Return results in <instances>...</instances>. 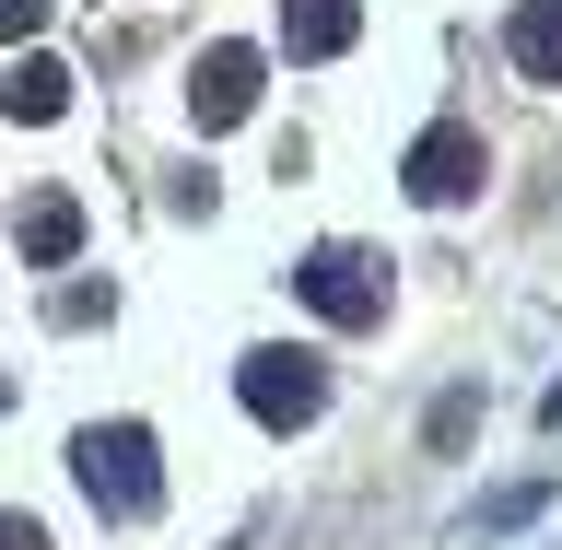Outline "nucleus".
<instances>
[{"label": "nucleus", "instance_id": "39448f33", "mask_svg": "<svg viewBox=\"0 0 562 550\" xmlns=\"http://www.w3.org/2000/svg\"><path fill=\"white\" fill-rule=\"evenodd\" d=\"M246 105H258V47H200V70H188V117H200V130H235Z\"/></svg>", "mask_w": 562, "mask_h": 550}, {"label": "nucleus", "instance_id": "1a4fd4ad", "mask_svg": "<svg viewBox=\"0 0 562 550\" xmlns=\"http://www.w3.org/2000/svg\"><path fill=\"white\" fill-rule=\"evenodd\" d=\"M0 105H12V117H59V105H70V70L59 59H24L12 82H0Z\"/></svg>", "mask_w": 562, "mask_h": 550}, {"label": "nucleus", "instance_id": "ddd939ff", "mask_svg": "<svg viewBox=\"0 0 562 550\" xmlns=\"http://www.w3.org/2000/svg\"><path fill=\"white\" fill-rule=\"evenodd\" d=\"M0 550H47V527H35V516H0Z\"/></svg>", "mask_w": 562, "mask_h": 550}, {"label": "nucleus", "instance_id": "f8f14e48", "mask_svg": "<svg viewBox=\"0 0 562 550\" xmlns=\"http://www.w3.org/2000/svg\"><path fill=\"white\" fill-rule=\"evenodd\" d=\"M47 24V0H0V47H12V35H35Z\"/></svg>", "mask_w": 562, "mask_h": 550}, {"label": "nucleus", "instance_id": "6e6552de", "mask_svg": "<svg viewBox=\"0 0 562 550\" xmlns=\"http://www.w3.org/2000/svg\"><path fill=\"white\" fill-rule=\"evenodd\" d=\"M504 47H516V70H527V82H562V0H527Z\"/></svg>", "mask_w": 562, "mask_h": 550}, {"label": "nucleus", "instance_id": "9d476101", "mask_svg": "<svg viewBox=\"0 0 562 550\" xmlns=\"http://www.w3.org/2000/svg\"><path fill=\"white\" fill-rule=\"evenodd\" d=\"M539 504H551V481H516V492H492V504H481V527H527Z\"/></svg>", "mask_w": 562, "mask_h": 550}, {"label": "nucleus", "instance_id": "9b49d317", "mask_svg": "<svg viewBox=\"0 0 562 550\" xmlns=\"http://www.w3.org/2000/svg\"><path fill=\"white\" fill-rule=\"evenodd\" d=\"M469 422H481V399L457 386V399H434V446H469Z\"/></svg>", "mask_w": 562, "mask_h": 550}, {"label": "nucleus", "instance_id": "7ed1b4c3", "mask_svg": "<svg viewBox=\"0 0 562 550\" xmlns=\"http://www.w3.org/2000/svg\"><path fill=\"white\" fill-rule=\"evenodd\" d=\"M411 200L422 211H457V200H481V176H492V153H481V130H469V117H446V130H422L411 141Z\"/></svg>", "mask_w": 562, "mask_h": 550}, {"label": "nucleus", "instance_id": "423d86ee", "mask_svg": "<svg viewBox=\"0 0 562 550\" xmlns=\"http://www.w3.org/2000/svg\"><path fill=\"white\" fill-rule=\"evenodd\" d=\"M363 35V0H281V47L293 59H340Z\"/></svg>", "mask_w": 562, "mask_h": 550}, {"label": "nucleus", "instance_id": "20e7f679", "mask_svg": "<svg viewBox=\"0 0 562 550\" xmlns=\"http://www.w3.org/2000/svg\"><path fill=\"white\" fill-rule=\"evenodd\" d=\"M293 293H305L328 328H375V316H386V281H375V258H363V246H316L305 270H293Z\"/></svg>", "mask_w": 562, "mask_h": 550}, {"label": "nucleus", "instance_id": "f257e3e1", "mask_svg": "<svg viewBox=\"0 0 562 550\" xmlns=\"http://www.w3.org/2000/svg\"><path fill=\"white\" fill-rule=\"evenodd\" d=\"M70 469L94 492V516H117V527L165 504V469H153V434H140V422H94V434L70 446Z\"/></svg>", "mask_w": 562, "mask_h": 550}, {"label": "nucleus", "instance_id": "f03ea898", "mask_svg": "<svg viewBox=\"0 0 562 550\" xmlns=\"http://www.w3.org/2000/svg\"><path fill=\"white\" fill-rule=\"evenodd\" d=\"M235 386H246V411L270 422V434H305V422L328 411V363H316V351H246Z\"/></svg>", "mask_w": 562, "mask_h": 550}, {"label": "nucleus", "instance_id": "4468645a", "mask_svg": "<svg viewBox=\"0 0 562 550\" xmlns=\"http://www.w3.org/2000/svg\"><path fill=\"white\" fill-rule=\"evenodd\" d=\"M0 399H12V375H0Z\"/></svg>", "mask_w": 562, "mask_h": 550}, {"label": "nucleus", "instance_id": "0eeeda50", "mask_svg": "<svg viewBox=\"0 0 562 550\" xmlns=\"http://www.w3.org/2000/svg\"><path fill=\"white\" fill-rule=\"evenodd\" d=\"M12 246H24L35 270H59L70 246H82V200H59V188H47V200H24V223H12Z\"/></svg>", "mask_w": 562, "mask_h": 550}]
</instances>
